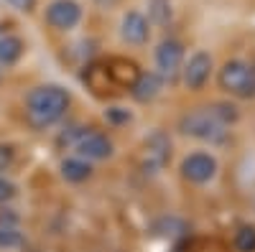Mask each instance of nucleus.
I'll return each mask as SVG.
<instances>
[{
    "mask_svg": "<svg viewBox=\"0 0 255 252\" xmlns=\"http://www.w3.org/2000/svg\"><path fill=\"white\" fill-rule=\"evenodd\" d=\"M69 92L59 87V84H41V87L31 89L26 97V117L33 128L44 130L59 122L69 110Z\"/></svg>",
    "mask_w": 255,
    "mask_h": 252,
    "instance_id": "obj_1",
    "label": "nucleus"
},
{
    "mask_svg": "<svg viewBox=\"0 0 255 252\" xmlns=\"http://www.w3.org/2000/svg\"><path fill=\"white\" fill-rule=\"evenodd\" d=\"M220 89L238 99H255V74L245 59H227L217 72Z\"/></svg>",
    "mask_w": 255,
    "mask_h": 252,
    "instance_id": "obj_2",
    "label": "nucleus"
},
{
    "mask_svg": "<svg viewBox=\"0 0 255 252\" xmlns=\"http://www.w3.org/2000/svg\"><path fill=\"white\" fill-rule=\"evenodd\" d=\"M179 130H181L184 135H189V138L202 140V143H209V145L225 143V140H227V133H230L225 125H220L215 117L209 115L207 107H197V110L181 115Z\"/></svg>",
    "mask_w": 255,
    "mask_h": 252,
    "instance_id": "obj_3",
    "label": "nucleus"
},
{
    "mask_svg": "<svg viewBox=\"0 0 255 252\" xmlns=\"http://www.w3.org/2000/svg\"><path fill=\"white\" fill-rule=\"evenodd\" d=\"M171 161V138H168L163 130H153L140 145V168L143 173L156 176Z\"/></svg>",
    "mask_w": 255,
    "mask_h": 252,
    "instance_id": "obj_4",
    "label": "nucleus"
},
{
    "mask_svg": "<svg viewBox=\"0 0 255 252\" xmlns=\"http://www.w3.org/2000/svg\"><path fill=\"white\" fill-rule=\"evenodd\" d=\"M82 15H84V8L79 0H51L44 10L46 26L54 31H61V33L77 28L82 23Z\"/></svg>",
    "mask_w": 255,
    "mask_h": 252,
    "instance_id": "obj_5",
    "label": "nucleus"
},
{
    "mask_svg": "<svg viewBox=\"0 0 255 252\" xmlns=\"http://www.w3.org/2000/svg\"><path fill=\"white\" fill-rule=\"evenodd\" d=\"M184 67V44L179 38H163L156 46V69L163 82H174Z\"/></svg>",
    "mask_w": 255,
    "mask_h": 252,
    "instance_id": "obj_6",
    "label": "nucleus"
},
{
    "mask_svg": "<svg viewBox=\"0 0 255 252\" xmlns=\"http://www.w3.org/2000/svg\"><path fill=\"white\" fill-rule=\"evenodd\" d=\"M212 69H215V61L207 51H194L189 56V61L181 67V82L186 84L189 92H202L204 84L212 77Z\"/></svg>",
    "mask_w": 255,
    "mask_h": 252,
    "instance_id": "obj_7",
    "label": "nucleus"
},
{
    "mask_svg": "<svg viewBox=\"0 0 255 252\" xmlns=\"http://www.w3.org/2000/svg\"><path fill=\"white\" fill-rule=\"evenodd\" d=\"M217 158L209 156V153H191L181 161V176L189 181V183H209L212 178L217 176Z\"/></svg>",
    "mask_w": 255,
    "mask_h": 252,
    "instance_id": "obj_8",
    "label": "nucleus"
},
{
    "mask_svg": "<svg viewBox=\"0 0 255 252\" xmlns=\"http://www.w3.org/2000/svg\"><path fill=\"white\" fill-rule=\"evenodd\" d=\"M120 38L128 46H145L148 38H151V23H148L145 13L135 8L125 10L120 18Z\"/></svg>",
    "mask_w": 255,
    "mask_h": 252,
    "instance_id": "obj_9",
    "label": "nucleus"
},
{
    "mask_svg": "<svg viewBox=\"0 0 255 252\" xmlns=\"http://www.w3.org/2000/svg\"><path fill=\"white\" fill-rule=\"evenodd\" d=\"M77 153L84 158V161H105L113 156V140L105 135V133H97V130H84L77 140Z\"/></svg>",
    "mask_w": 255,
    "mask_h": 252,
    "instance_id": "obj_10",
    "label": "nucleus"
},
{
    "mask_svg": "<svg viewBox=\"0 0 255 252\" xmlns=\"http://www.w3.org/2000/svg\"><path fill=\"white\" fill-rule=\"evenodd\" d=\"M163 77L158 72H140V77L135 79V84L130 87L133 99L138 102H153L161 92H163Z\"/></svg>",
    "mask_w": 255,
    "mask_h": 252,
    "instance_id": "obj_11",
    "label": "nucleus"
},
{
    "mask_svg": "<svg viewBox=\"0 0 255 252\" xmlns=\"http://www.w3.org/2000/svg\"><path fill=\"white\" fill-rule=\"evenodd\" d=\"M108 67V72H110V77H113V82H115V87H128L130 89L133 84H135V79L140 77V69H138V64L135 61H130V59H110V64H105Z\"/></svg>",
    "mask_w": 255,
    "mask_h": 252,
    "instance_id": "obj_12",
    "label": "nucleus"
},
{
    "mask_svg": "<svg viewBox=\"0 0 255 252\" xmlns=\"http://www.w3.org/2000/svg\"><path fill=\"white\" fill-rule=\"evenodd\" d=\"M26 51V41L15 33L0 36V67H15Z\"/></svg>",
    "mask_w": 255,
    "mask_h": 252,
    "instance_id": "obj_13",
    "label": "nucleus"
},
{
    "mask_svg": "<svg viewBox=\"0 0 255 252\" xmlns=\"http://www.w3.org/2000/svg\"><path fill=\"white\" fill-rule=\"evenodd\" d=\"M20 245H23V232L18 227V217L0 214V247L10 250V247H20Z\"/></svg>",
    "mask_w": 255,
    "mask_h": 252,
    "instance_id": "obj_14",
    "label": "nucleus"
},
{
    "mask_svg": "<svg viewBox=\"0 0 255 252\" xmlns=\"http://www.w3.org/2000/svg\"><path fill=\"white\" fill-rule=\"evenodd\" d=\"M84 82L90 84V89H95L97 94H105V92H113L115 89V82L108 72V67L105 64H92L87 67V72H84Z\"/></svg>",
    "mask_w": 255,
    "mask_h": 252,
    "instance_id": "obj_15",
    "label": "nucleus"
},
{
    "mask_svg": "<svg viewBox=\"0 0 255 252\" xmlns=\"http://www.w3.org/2000/svg\"><path fill=\"white\" fill-rule=\"evenodd\" d=\"M61 176L69 183H82L92 176V166L84 158H67L61 163Z\"/></svg>",
    "mask_w": 255,
    "mask_h": 252,
    "instance_id": "obj_16",
    "label": "nucleus"
},
{
    "mask_svg": "<svg viewBox=\"0 0 255 252\" xmlns=\"http://www.w3.org/2000/svg\"><path fill=\"white\" fill-rule=\"evenodd\" d=\"M207 110H209V115L215 117L220 125H225V128H230V125H235V122L240 120V107H238L235 102H225V99H220V102L207 104Z\"/></svg>",
    "mask_w": 255,
    "mask_h": 252,
    "instance_id": "obj_17",
    "label": "nucleus"
},
{
    "mask_svg": "<svg viewBox=\"0 0 255 252\" xmlns=\"http://www.w3.org/2000/svg\"><path fill=\"white\" fill-rule=\"evenodd\" d=\"M148 23L151 26H168L174 18V5L171 0H148Z\"/></svg>",
    "mask_w": 255,
    "mask_h": 252,
    "instance_id": "obj_18",
    "label": "nucleus"
},
{
    "mask_svg": "<svg viewBox=\"0 0 255 252\" xmlns=\"http://www.w3.org/2000/svg\"><path fill=\"white\" fill-rule=\"evenodd\" d=\"M232 245H235L238 252H255V227L253 224H243L235 232Z\"/></svg>",
    "mask_w": 255,
    "mask_h": 252,
    "instance_id": "obj_19",
    "label": "nucleus"
},
{
    "mask_svg": "<svg viewBox=\"0 0 255 252\" xmlns=\"http://www.w3.org/2000/svg\"><path fill=\"white\" fill-rule=\"evenodd\" d=\"M105 120L113 122V125H125V122L133 120V115L128 112V110H123V107H110L108 112H105Z\"/></svg>",
    "mask_w": 255,
    "mask_h": 252,
    "instance_id": "obj_20",
    "label": "nucleus"
},
{
    "mask_svg": "<svg viewBox=\"0 0 255 252\" xmlns=\"http://www.w3.org/2000/svg\"><path fill=\"white\" fill-rule=\"evenodd\" d=\"M13 161H15V148H13V145L0 143V173L8 171V168L13 166Z\"/></svg>",
    "mask_w": 255,
    "mask_h": 252,
    "instance_id": "obj_21",
    "label": "nucleus"
},
{
    "mask_svg": "<svg viewBox=\"0 0 255 252\" xmlns=\"http://www.w3.org/2000/svg\"><path fill=\"white\" fill-rule=\"evenodd\" d=\"M82 133H84V128H67V130L56 138V143H59V145H77V140H79Z\"/></svg>",
    "mask_w": 255,
    "mask_h": 252,
    "instance_id": "obj_22",
    "label": "nucleus"
},
{
    "mask_svg": "<svg viewBox=\"0 0 255 252\" xmlns=\"http://www.w3.org/2000/svg\"><path fill=\"white\" fill-rule=\"evenodd\" d=\"M5 3L13 10H18V13H33L36 5H38V0H5Z\"/></svg>",
    "mask_w": 255,
    "mask_h": 252,
    "instance_id": "obj_23",
    "label": "nucleus"
},
{
    "mask_svg": "<svg viewBox=\"0 0 255 252\" xmlns=\"http://www.w3.org/2000/svg\"><path fill=\"white\" fill-rule=\"evenodd\" d=\"M18 194V188H15V183H10L8 178H0V204H5V201H10L13 196Z\"/></svg>",
    "mask_w": 255,
    "mask_h": 252,
    "instance_id": "obj_24",
    "label": "nucleus"
},
{
    "mask_svg": "<svg viewBox=\"0 0 255 252\" xmlns=\"http://www.w3.org/2000/svg\"><path fill=\"white\" fill-rule=\"evenodd\" d=\"M5 33V23H0V36H3Z\"/></svg>",
    "mask_w": 255,
    "mask_h": 252,
    "instance_id": "obj_25",
    "label": "nucleus"
},
{
    "mask_svg": "<svg viewBox=\"0 0 255 252\" xmlns=\"http://www.w3.org/2000/svg\"><path fill=\"white\" fill-rule=\"evenodd\" d=\"M250 67H253V74H255V61H253V64H250Z\"/></svg>",
    "mask_w": 255,
    "mask_h": 252,
    "instance_id": "obj_26",
    "label": "nucleus"
},
{
    "mask_svg": "<svg viewBox=\"0 0 255 252\" xmlns=\"http://www.w3.org/2000/svg\"><path fill=\"white\" fill-rule=\"evenodd\" d=\"M28 252H36V250H28Z\"/></svg>",
    "mask_w": 255,
    "mask_h": 252,
    "instance_id": "obj_27",
    "label": "nucleus"
}]
</instances>
